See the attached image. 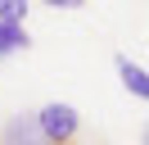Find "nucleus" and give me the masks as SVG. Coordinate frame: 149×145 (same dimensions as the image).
I'll return each instance as SVG.
<instances>
[{
	"label": "nucleus",
	"mask_w": 149,
	"mask_h": 145,
	"mask_svg": "<svg viewBox=\"0 0 149 145\" xmlns=\"http://www.w3.org/2000/svg\"><path fill=\"white\" fill-rule=\"evenodd\" d=\"M36 127H41V136H45V145H68L81 132V113H77L68 100H50V104L36 109Z\"/></svg>",
	"instance_id": "nucleus-1"
},
{
	"label": "nucleus",
	"mask_w": 149,
	"mask_h": 145,
	"mask_svg": "<svg viewBox=\"0 0 149 145\" xmlns=\"http://www.w3.org/2000/svg\"><path fill=\"white\" fill-rule=\"evenodd\" d=\"M113 68H118L122 86H127L136 100H145V104H149V68H140L131 54H113Z\"/></svg>",
	"instance_id": "nucleus-2"
},
{
	"label": "nucleus",
	"mask_w": 149,
	"mask_h": 145,
	"mask_svg": "<svg viewBox=\"0 0 149 145\" xmlns=\"http://www.w3.org/2000/svg\"><path fill=\"white\" fill-rule=\"evenodd\" d=\"M0 141L5 145H45V136H41V127H36V113H18V118L5 122Z\"/></svg>",
	"instance_id": "nucleus-3"
},
{
	"label": "nucleus",
	"mask_w": 149,
	"mask_h": 145,
	"mask_svg": "<svg viewBox=\"0 0 149 145\" xmlns=\"http://www.w3.org/2000/svg\"><path fill=\"white\" fill-rule=\"evenodd\" d=\"M27 45H32L27 27H9V23H0V50H5V54H14V50H27Z\"/></svg>",
	"instance_id": "nucleus-4"
},
{
	"label": "nucleus",
	"mask_w": 149,
	"mask_h": 145,
	"mask_svg": "<svg viewBox=\"0 0 149 145\" xmlns=\"http://www.w3.org/2000/svg\"><path fill=\"white\" fill-rule=\"evenodd\" d=\"M23 18H27V0H0V23L23 27Z\"/></svg>",
	"instance_id": "nucleus-5"
},
{
	"label": "nucleus",
	"mask_w": 149,
	"mask_h": 145,
	"mask_svg": "<svg viewBox=\"0 0 149 145\" xmlns=\"http://www.w3.org/2000/svg\"><path fill=\"white\" fill-rule=\"evenodd\" d=\"M145 145H149V127H145Z\"/></svg>",
	"instance_id": "nucleus-6"
}]
</instances>
